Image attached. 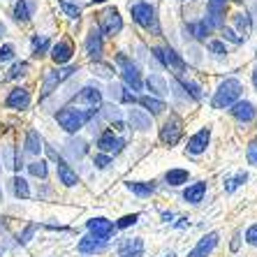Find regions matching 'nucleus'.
I'll use <instances>...</instances> for the list:
<instances>
[{"label":"nucleus","instance_id":"obj_1","mask_svg":"<svg viewBox=\"0 0 257 257\" xmlns=\"http://www.w3.org/2000/svg\"><path fill=\"white\" fill-rule=\"evenodd\" d=\"M241 93H243V84H241L239 79H225L220 81V86L215 88L213 97H211V107L213 109H229L234 102L241 100Z\"/></svg>","mask_w":257,"mask_h":257},{"label":"nucleus","instance_id":"obj_2","mask_svg":"<svg viewBox=\"0 0 257 257\" xmlns=\"http://www.w3.org/2000/svg\"><path fill=\"white\" fill-rule=\"evenodd\" d=\"M93 116H95V111H84V109H77V107H63L60 111H56L58 125L65 132H70V135L81 130Z\"/></svg>","mask_w":257,"mask_h":257},{"label":"nucleus","instance_id":"obj_3","mask_svg":"<svg viewBox=\"0 0 257 257\" xmlns=\"http://www.w3.org/2000/svg\"><path fill=\"white\" fill-rule=\"evenodd\" d=\"M130 14H132V21L135 24H139L142 28H146L149 33H153V35H160V24H158V14H156V7L151 5V3H144V0H139V3H132L130 5Z\"/></svg>","mask_w":257,"mask_h":257},{"label":"nucleus","instance_id":"obj_4","mask_svg":"<svg viewBox=\"0 0 257 257\" xmlns=\"http://www.w3.org/2000/svg\"><path fill=\"white\" fill-rule=\"evenodd\" d=\"M97 30H100L102 35H109V37L120 35V30H123V17H120V12L116 7L102 10L100 17H97Z\"/></svg>","mask_w":257,"mask_h":257},{"label":"nucleus","instance_id":"obj_5","mask_svg":"<svg viewBox=\"0 0 257 257\" xmlns=\"http://www.w3.org/2000/svg\"><path fill=\"white\" fill-rule=\"evenodd\" d=\"M116 63L120 65V77H123V81H125L127 88H132V93H135V90H142L144 81H142V72H139V67L135 65L123 51L116 56Z\"/></svg>","mask_w":257,"mask_h":257},{"label":"nucleus","instance_id":"obj_6","mask_svg":"<svg viewBox=\"0 0 257 257\" xmlns=\"http://www.w3.org/2000/svg\"><path fill=\"white\" fill-rule=\"evenodd\" d=\"M181 135H183V123H181L179 116H169L160 127V142L165 146H176L181 142Z\"/></svg>","mask_w":257,"mask_h":257},{"label":"nucleus","instance_id":"obj_7","mask_svg":"<svg viewBox=\"0 0 257 257\" xmlns=\"http://www.w3.org/2000/svg\"><path fill=\"white\" fill-rule=\"evenodd\" d=\"M97 151L100 153H107V156H118L120 151L125 149V139H120L118 135H114V130H104L97 137Z\"/></svg>","mask_w":257,"mask_h":257},{"label":"nucleus","instance_id":"obj_8","mask_svg":"<svg viewBox=\"0 0 257 257\" xmlns=\"http://www.w3.org/2000/svg\"><path fill=\"white\" fill-rule=\"evenodd\" d=\"M153 54L162 63V67H167V70H176V72L186 70V60L181 58V54H176L172 47H153Z\"/></svg>","mask_w":257,"mask_h":257},{"label":"nucleus","instance_id":"obj_9","mask_svg":"<svg viewBox=\"0 0 257 257\" xmlns=\"http://www.w3.org/2000/svg\"><path fill=\"white\" fill-rule=\"evenodd\" d=\"M86 227H88L90 236H95V239H100V241H109L111 236H114V232H116L114 222L107 220V218H102V215L90 218V220L86 222Z\"/></svg>","mask_w":257,"mask_h":257},{"label":"nucleus","instance_id":"obj_10","mask_svg":"<svg viewBox=\"0 0 257 257\" xmlns=\"http://www.w3.org/2000/svg\"><path fill=\"white\" fill-rule=\"evenodd\" d=\"M74 104L77 107H86L88 111H97L102 107V93L97 88H93V86H84L74 95Z\"/></svg>","mask_w":257,"mask_h":257},{"label":"nucleus","instance_id":"obj_11","mask_svg":"<svg viewBox=\"0 0 257 257\" xmlns=\"http://www.w3.org/2000/svg\"><path fill=\"white\" fill-rule=\"evenodd\" d=\"M225 14H227V5H222L218 0H209L206 3V26L213 28H225Z\"/></svg>","mask_w":257,"mask_h":257},{"label":"nucleus","instance_id":"obj_12","mask_svg":"<svg viewBox=\"0 0 257 257\" xmlns=\"http://www.w3.org/2000/svg\"><path fill=\"white\" fill-rule=\"evenodd\" d=\"M30 90L28 88H21V86H17V88L10 90V95L5 97V107L7 109H14V111H24V109L30 107Z\"/></svg>","mask_w":257,"mask_h":257},{"label":"nucleus","instance_id":"obj_13","mask_svg":"<svg viewBox=\"0 0 257 257\" xmlns=\"http://www.w3.org/2000/svg\"><path fill=\"white\" fill-rule=\"evenodd\" d=\"M84 49H86V56H88L93 63L102 58V49H104V42H102V33L97 28H90L88 30L86 42H84Z\"/></svg>","mask_w":257,"mask_h":257},{"label":"nucleus","instance_id":"obj_14","mask_svg":"<svg viewBox=\"0 0 257 257\" xmlns=\"http://www.w3.org/2000/svg\"><path fill=\"white\" fill-rule=\"evenodd\" d=\"M229 114L239 120V123H250V120L257 118V107L250 100H239L229 107Z\"/></svg>","mask_w":257,"mask_h":257},{"label":"nucleus","instance_id":"obj_15","mask_svg":"<svg viewBox=\"0 0 257 257\" xmlns=\"http://www.w3.org/2000/svg\"><path fill=\"white\" fill-rule=\"evenodd\" d=\"M35 12H37V0H17L12 10V17L19 24H28L30 19L35 17Z\"/></svg>","mask_w":257,"mask_h":257},{"label":"nucleus","instance_id":"obj_16","mask_svg":"<svg viewBox=\"0 0 257 257\" xmlns=\"http://www.w3.org/2000/svg\"><path fill=\"white\" fill-rule=\"evenodd\" d=\"M72 56H74V44H72L70 40H58V42L51 47V60H54L56 65L70 63Z\"/></svg>","mask_w":257,"mask_h":257},{"label":"nucleus","instance_id":"obj_17","mask_svg":"<svg viewBox=\"0 0 257 257\" xmlns=\"http://www.w3.org/2000/svg\"><path fill=\"white\" fill-rule=\"evenodd\" d=\"M218 239H220V236H218V232L204 234L202 239H199V243L192 248L188 257H209L211 252L215 250V245H218Z\"/></svg>","mask_w":257,"mask_h":257},{"label":"nucleus","instance_id":"obj_18","mask_svg":"<svg viewBox=\"0 0 257 257\" xmlns=\"http://www.w3.org/2000/svg\"><path fill=\"white\" fill-rule=\"evenodd\" d=\"M211 142V127H202L199 132H195L190 139H188V153H192V156H199V153H204L206 151V146H209Z\"/></svg>","mask_w":257,"mask_h":257},{"label":"nucleus","instance_id":"obj_19","mask_svg":"<svg viewBox=\"0 0 257 257\" xmlns=\"http://www.w3.org/2000/svg\"><path fill=\"white\" fill-rule=\"evenodd\" d=\"M118 257H144V241L139 236L123 239L118 245Z\"/></svg>","mask_w":257,"mask_h":257},{"label":"nucleus","instance_id":"obj_20","mask_svg":"<svg viewBox=\"0 0 257 257\" xmlns=\"http://www.w3.org/2000/svg\"><path fill=\"white\" fill-rule=\"evenodd\" d=\"M79 252L81 255H95V252H104L107 250V241H100L95 236H84V239H79Z\"/></svg>","mask_w":257,"mask_h":257},{"label":"nucleus","instance_id":"obj_21","mask_svg":"<svg viewBox=\"0 0 257 257\" xmlns=\"http://www.w3.org/2000/svg\"><path fill=\"white\" fill-rule=\"evenodd\" d=\"M56 169H58V181L65 188H74L79 183L77 172H74V169H72L65 160H60V158H58V165H56Z\"/></svg>","mask_w":257,"mask_h":257},{"label":"nucleus","instance_id":"obj_22","mask_svg":"<svg viewBox=\"0 0 257 257\" xmlns=\"http://www.w3.org/2000/svg\"><path fill=\"white\" fill-rule=\"evenodd\" d=\"M204 195H206V181H197V183H190V186L183 190V199L188 204H202Z\"/></svg>","mask_w":257,"mask_h":257},{"label":"nucleus","instance_id":"obj_23","mask_svg":"<svg viewBox=\"0 0 257 257\" xmlns=\"http://www.w3.org/2000/svg\"><path fill=\"white\" fill-rule=\"evenodd\" d=\"M137 102L144 107V111L151 114V116H158V114H162V111L167 109V104H165L160 97H153V95H142V97H137Z\"/></svg>","mask_w":257,"mask_h":257},{"label":"nucleus","instance_id":"obj_24","mask_svg":"<svg viewBox=\"0 0 257 257\" xmlns=\"http://www.w3.org/2000/svg\"><path fill=\"white\" fill-rule=\"evenodd\" d=\"M127 116H130V125L135 127V130H142V132L151 130V118H153V116L146 114L144 109H130Z\"/></svg>","mask_w":257,"mask_h":257},{"label":"nucleus","instance_id":"obj_25","mask_svg":"<svg viewBox=\"0 0 257 257\" xmlns=\"http://www.w3.org/2000/svg\"><path fill=\"white\" fill-rule=\"evenodd\" d=\"M24 146H26V153H30V156H40V153H42V149H44V142H42V137H40V132H37V130H28Z\"/></svg>","mask_w":257,"mask_h":257},{"label":"nucleus","instance_id":"obj_26","mask_svg":"<svg viewBox=\"0 0 257 257\" xmlns=\"http://www.w3.org/2000/svg\"><path fill=\"white\" fill-rule=\"evenodd\" d=\"M234 26H236V30H239V35L248 40V35H250V30H252L250 12H236L234 14Z\"/></svg>","mask_w":257,"mask_h":257},{"label":"nucleus","instance_id":"obj_27","mask_svg":"<svg viewBox=\"0 0 257 257\" xmlns=\"http://www.w3.org/2000/svg\"><path fill=\"white\" fill-rule=\"evenodd\" d=\"M146 86H149V90L153 93V97H162V95H167L169 93V88H167V81L160 77V74H149V79H146Z\"/></svg>","mask_w":257,"mask_h":257},{"label":"nucleus","instance_id":"obj_28","mask_svg":"<svg viewBox=\"0 0 257 257\" xmlns=\"http://www.w3.org/2000/svg\"><path fill=\"white\" fill-rule=\"evenodd\" d=\"M188 179H190V174H188V169H169L167 174H165V181H167V186L172 188H179V186H186Z\"/></svg>","mask_w":257,"mask_h":257},{"label":"nucleus","instance_id":"obj_29","mask_svg":"<svg viewBox=\"0 0 257 257\" xmlns=\"http://www.w3.org/2000/svg\"><path fill=\"white\" fill-rule=\"evenodd\" d=\"M125 188L132 192V195H137V197H151V195L156 192V186L149 183V181H130Z\"/></svg>","mask_w":257,"mask_h":257},{"label":"nucleus","instance_id":"obj_30","mask_svg":"<svg viewBox=\"0 0 257 257\" xmlns=\"http://www.w3.org/2000/svg\"><path fill=\"white\" fill-rule=\"evenodd\" d=\"M188 33H190L197 42H206V35L211 33V28L206 26V21H190V24H188Z\"/></svg>","mask_w":257,"mask_h":257},{"label":"nucleus","instance_id":"obj_31","mask_svg":"<svg viewBox=\"0 0 257 257\" xmlns=\"http://www.w3.org/2000/svg\"><path fill=\"white\" fill-rule=\"evenodd\" d=\"M176 84H181V88L186 90V95H190L192 100H202V86L195 84V81H190V79L186 77H176Z\"/></svg>","mask_w":257,"mask_h":257},{"label":"nucleus","instance_id":"obj_32","mask_svg":"<svg viewBox=\"0 0 257 257\" xmlns=\"http://www.w3.org/2000/svg\"><path fill=\"white\" fill-rule=\"evenodd\" d=\"M58 84H63L60 81V74H58V70H47V74H44V95H51L54 93V88Z\"/></svg>","mask_w":257,"mask_h":257},{"label":"nucleus","instance_id":"obj_33","mask_svg":"<svg viewBox=\"0 0 257 257\" xmlns=\"http://www.w3.org/2000/svg\"><path fill=\"white\" fill-rule=\"evenodd\" d=\"M93 72H95L97 77H102V79H114L116 67L111 65V63H102V60H95V63H93Z\"/></svg>","mask_w":257,"mask_h":257},{"label":"nucleus","instance_id":"obj_34","mask_svg":"<svg viewBox=\"0 0 257 257\" xmlns=\"http://www.w3.org/2000/svg\"><path fill=\"white\" fill-rule=\"evenodd\" d=\"M245 181H248V174H245V172H236L234 176L225 179V183H222V186H225V192H234L239 186H243Z\"/></svg>","mask_w":257,"mask_h":257},{"label":"nucleus","instance_id":"obj_35","mask_svg":"<svg viewBox=\"0 0 257 257\" xmlns=\"http://www.w3.org/2000/svg\"><path fill=\"white\" fill-rule=\"evenodd\" d=\"M12 188H14V195H17L19 199H28L30 197L28 181L21 179V176H14V179H12Z\"/></svg>","mask_w":257,"mask_h":257},{"label":"nucleus","instance_id":"obj_36","mask_svg":"<svg viewBox=\"0 0 257 257\" xmlns=\"http://www.w3.org/2000/svg\"><path fill=\"white\" fill-rule=\"evenodd\" d=\"M58 7L65 12L67 19H81V7L77 5V3H70V0H58Z\"/></svg>","mask_w":257,"mask_h":257},{"label":"nucleus","instance_id":"obj_37","mask_svg":"<svg viewBox=\"0 0 257 257\" xmlns=\"http://www.w3.org/2000/svg\"><path fill=\"white\" fill-rule=\"evenodd\" d=\"M49 49V37L47 35H35L33 37V56L35 58H40L42 54H47Z\"/></svg>","mask_w":257,"mask_h":257},{"label":"nucleus","instance_id":"obj_38","mask_svg":"<svg viewBox=\"0 0 257 257\" xmlns=\"http://www.w3.org/2000/svg\"><path fill=\"white\" fill-rule=\"evenodd\" d=\"M3 160H5L7 169H21V160L14 158V146H5L3 149Z\"/></svg>","mask_w":257,"mask_h":257},{"label":"nucleus","instance_id":"obj_39","mask_svg":"<svg viewBox=\"0 0 257 257\" xmlns=\"http://www.w3.org/2000/svg\"><path fill=\"white\" fill-rule=\"evenodd\" d=\"M28 172L33 174L35 179H47L49 167H47V162H44V160H35V162H30V165H28Z\"/></svg>","mask_w":257,"mask_h":257},{"label":"nucleus","instance_id":"obj_40","mask_svg":"<svg viewBox=\"0 0 257 257\" xmlns=\"http://www.w3.org/2000/svg\"><path fill=\"white\" fill-rule=\"evenodd\" d=\"M30 70V65L26 63V60H19V63H14L12 70L7 72V79H19V77H26Z\"/></svg>","mask_w":257,"mask_h":257},{"label":"nucleus","instance_id":"obj_41","mask_svg":"<svg viewBox=\"0 0 257 257\" xmlns=\"http://www.w3.org/2000/svg\"><path fill=\"white\" fill-rule=\"evenodd\" d=\"M206 49H209L213 56H218V58L227 56V47H225V42H222V40H211V42H206Z\"/></svg>","mask_w":257,"mask_h":257},{"label":"nucleus","instance_id":"obj_42","mask_svg":"<svg viewBox=\"0 0 257 257\" xmlns=\"http://www.w3.org/2000/svg\"><path fill=\"white\" fill-rule=\"evenodd\" d=\"M220 33H222V42L227 40V42H232V44H243L245 42V37H241L236 30H232V28H220Z\"/></svg>","mask_w":257,"mask_h":257},{"label":"nucleus","instance_id":"obj_43","mask_svg":"<svg viewBox=\"0 0 257 257\" xmlns=\"http://www.w3.org/2000/svg\"><path fill=\"white\" fill-rule=\"evenodd\" d=\"M245 160H248V165L257 167V139H252V142L245 146Z\"/></svg>","mask_w":257,"mask_h":257},{"label":"nucleus","instance_id":"obj_44","mask_svg":"<svg viewBox=\"0 0 257 257\" xmlns=\"http://www.w3.org/2000/svg\"><path fill=\"white\" fill-rule=\"evenodd\" d=\"M139 220V213H130V215H123L118 222H116V229H125V227H132V225H137Z\"/></svg>","mask_w":257,"mask_h":257},{"label":"nucleus","instance_id":"obj_45","mask_svg":"<svg viewBox=\"0 0 257 257\" xmlns=\"http://www.w3.org/2000/svg\"><path fill=\"white\" fill-rule=\"evenodd\" d=\"M14 54H17L14 44H3V47H0V63H7V60H12Z\"/></svg>","mask_w":257,"mask_h":257},{"label":"nucleus","instance_id":"obj_46","mask_svg":"<svg viewBox=\"0 0 257 257\" xmlns=\"http://www.w3.org/2000/svg\"><path fill=\"white\" fill-rule=\"evenodd\" d=\"M93 165H95L97 169H107L109 165H111V156H107V153H97V156L93 158Z\"/></svg>","mask_w":257,"mask_h":257},{"label":"nucleus","instance_id":"obj_47","mask_svg":"<svg viewBox=\"0 0 257 257\" xmlns=\"http://www.w3.org/2000/svg\"><path fill=\"white\" fill-rule=\"evenodd\" d=\"M245 241H248L250 245H255V248H257V222H255V225H250L248 229H245Z\"/></svg>","mask_w":257,"mask_h":257},{"label":"nucleus","instance_id":"obj_48","mask_svg":"<svg viewBox=\"0 0 257 257\" xmlns=\"http://www.w3.org/2000/svg\"><path fill=\"white\" fill-rule=\"evenodd\" d=\"M239 243H241V234H234L232 245H229V248H232V252H236V250H239Z\"/></svg>","mask_w":257,"mask_h":257},{"label":"nucleus","instance_id":"obj_49","mask_svg":"<svg viewBox=\"0 0 257 257\" xmlns=\"http://www.w3.org/2000/svg\"><path fill=\"white\" fill-rule=\"evenodd\" d=\"M252 86H255V90H257V67L252 70Z\"/></svg>","mask_w":257,"mask_h":257},{"label":"nucleus","instance_id":"obj_50","mask_svg":"<svg viewBox=\"0 0 257 257\" xmlns=\"http://www.w3.org/2000/svg\"><path fill=\"white\" fill-rule=\"evenodd\" d=\"M93 5H100V3H107V0H90Z\"/></svg>","mask_w":257,"mask_h":257},{"label":"nucleus","instance_id":"obj_51","mask_svg":"<svg viewBox=\"0 0 257 257\" xmlns=\"http://www.w3.org/2000/svg\"><path fill=\"white\" fill-rule=\"evenodd\" d=\"M218 3H222V5H229L232 0H218ZM236 3H239V0H236Z\"/></svg>","mask_w":257,"mask_h":257},{"label":"nucleus","instance_id":"obj_52","mask_svg":"<svg viewBox=\"0 0 257 257\" xmlns=\"http://www.w3.org/2000/svg\"><path fill=\"white\" fill-rule=\"evenodd\" d=\"M3 35H5V26L0 24V37H3Z\"/></svg>","mask_w":257,"mask_h":257},{"label":"nucleus","instance_id":"obj_53","mask_svg":"<svg viewBox=\"0 0 257 257\" xmlns=\"http://www.w3.org/2000/svg\"><path fill=\"white\" fill-rule=\"evenodd\" d=\"M165 257H176V255H174V252H169V255H165Z\"/></svg>","mask_w":257,"mask_h":257},{"label":"nucleus","instance_id":"obj_54","mask_svg":"<svg viewBox=\"0 0 257 257\" xmlns=\"http://www.w3.org/2000/svg\"><path fill=\"white\" fill-rule=\"evenodd\" d=\"M239 3H243V0H239Z\"/></svg>","mask_w":257,"mask_h":257}]
</instances>
